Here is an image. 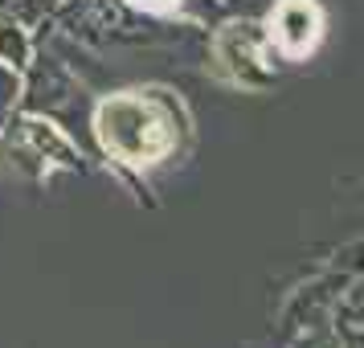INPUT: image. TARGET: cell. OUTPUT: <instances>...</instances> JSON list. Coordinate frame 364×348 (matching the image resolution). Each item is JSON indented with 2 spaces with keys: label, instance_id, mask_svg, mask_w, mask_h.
<instances>
[{
  "label": "cell",
  "instance_id": "cell-1",
  "mask_svg": "<svg viewBox=\"0 0 364 348\" xmlns=\"http://www.w3.org/2000/svg\"><path fill=\"white\" fill-rule=\"evenodd\" d=\"M99 135L107 152L123 156L127 164H156L172 148L168 119L144 99H115L99 107Z\"/></svg>",
  "mask_w": 364,
  "mask_h": 348
},
{
  "label": "cell",
  "instance_id": "cell-2",
  "mask_svg": "<svg viewBox=\"0 0 364 348\" xmlns=\"http://www.w3.org/2000/svg\"><path fill=\"white\" fill-rule=\"evenodd\" d=\"M319 9H315L311 0H282L279 9L270 13V37H274V46L282 53H307L319 41Z\"/></svg>",
  "mask_w": 364,
  "mask_h": 348
},
{
  "label": "cell",
  "instance_id": "cell-3",
  "mask_svg": "<svg viewBox=\"0 0 364 348\" xmlns=\"http://www.w3.org/2000/svg\"><path fill=\"white\" fill-rule=\"evenodd\" d=\"M0 50H4V58L13 62V66H21V58H25V37L21 33H4V25H0Z\"/></svg>",
  "mask_w": 364,
  "mask_h": 348
}]
</instances>
